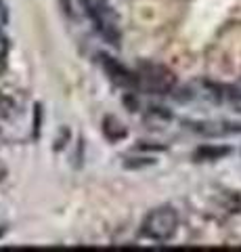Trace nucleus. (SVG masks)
I'll return each instance as SVG.
<instances>
[{
  "label": "nucleus",
  "mask_w": 241,
  "mask_h": 252,
  "mask_svg": "<svg viewBox=\"0 0 241 252\" xmlns=\"http://www.w3.org/2000/svg\"><path fill=\"white\" fill-rule=\"evenodd\" d=\"M103 59H105V61H103L105 72L109 74V78H111L115 84L136 91V72H134V74L128 72V69L124 67V65H120L118 61H113V59H109V57H103Z\"/></svg>",
  "instance_id": "nucleus-4"
},
{
  "label": "nucleus",
  "mask_w": 241,
  "mask_h": 252,
  "mask_svg": "<svg viewBox=\"0 0 241 252\" xmlns=\"http://www.w3.org/2000/svg\"><path fill=\"white\" fill-rule=\"evenodd\" d=\"M103 132L109 141H120V139L126 137V128L120 124V120H115L111 116H107L103 120Z\"/></svg>",
  "instance_id": "nucleus-5"
},
{
  "label": "nucleus",
  "mask_w": 241,
  "mask_h": 252,
  "mask_svg": "<svg viewBox=\"0 0 241 252\" xmlns=\"http://www.w3.org/2000/svg\"><path fill=\"white\" fill-rule=\"evenodd\" d=\"M9 38H6L2 32H0V61H2L4 57H6V53H9Z\"/></svg>",
  "instance_id": "nucleus-8"
},
{
  "label": "nucleus",
  "mask_w": 241,
  "mask_h": 252,
  "mask_svg": "<svg viewBox=\"0 0 241 252\" xmlns=\"http://www.w3.org/2000/svg\"><path fill=\"white\" fill-rule=\"evenodd\" d=\"M227 154H231L229 147L206 145V147H199L195 152V160H218V158H224Z\"/></svg>",
  "instance_id": "nucleus-6"
},
{
  "label": "nucleus",
  "mask_w": 241,
  "mask_h": 252,
  "mask_svg": "<svg viewBox=\"0 0 241 252\" xmlns=\"http://www.w3.org/2000/svg\"><path fill=\"white\" fill-rule=\"evenodd\" d=\"M174 84V72L160 63H143L136 72V91L147 94H168Z\"/></svg>",
  "instance_id": "nucleus-3"
},
{
  "label": "nucleus",
  "mask_w": 241,
  "mask_h": 252,
  "mask_svg": "<svg viewBox=\"0 0 241 252\" xmlns=\"http://www.w3.org/2000/svg\"><path fill=\"white\" fill-rule=\"evenodd\" d=\"M2 175H4V166L0 164V179H2Z\"/></svg>",
  "instance_id": "nucleus-10"
},
{
  "label": "nucleus",
  "mask_w": 241,
  "mask_h": 252,
  "mask_svg": "<svg viewBox=\"0 0 241 252\" xmlns=\"http://www.w3.org/2000/svg\"><path fill=\"white\" fill-rule=\"evenodd\" d=\"M9 23V9H6L4 0H0V28H4Z\"/></svg>",
  "instance_id": "nucleus-9"
},
{
  "label": "nucleus",
  "mask_w": 241,
  "mask_h": 252,
  "mask_svg": "<svg viewBox=\"0 0 241 252\" xmlns=\"http://www.w3.org/2000/svg\"><path fill=\"white\" fill-rule=\"evenodd\" d=\"M178 229V212L172 206H158L145 217L141 235L153 242H168Z\"/></svg>",
  "instance_id": "nucleus-2"
},
{
  "label": "nucleus",
  "mask_w": 241,
  "mask_h": 252,
  "mask_svg": "<svg viewBox=\"0 0 241 252\" xmlns=\"http://www.w3.org/2000/svg\"><path fill=\"white\" fill-rule=\"evenodd\" d=\"M11 109H13V105H11V101L4 97V94H0V118H6L11 114Z\"/></svg>",
  "instance_id": "nucleus-7"
},
{
  "label": "nucleus",
  "mask_w": 241,
  "mask_h": 252,
  "mask_svg": "<svg viewBox=\"0 0 241 252\" xmlns=\"http://www.w3.org/2000/svg\"><path fill=\"white\" fill-rule=\"evenodd\" d=\"M84 11L90 17L92 26L99 32L101 38H105L109 44L120 42V19L113 11L109 0H80Z\"/></svg>",
  "instance_id": "nucleus-1"
}]
</instances>
